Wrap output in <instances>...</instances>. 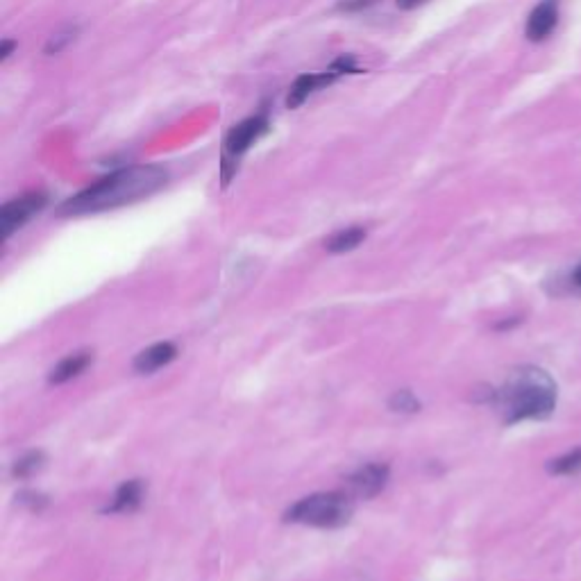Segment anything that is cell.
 <instances>
[{
  "mask_svg": "<svg viewBox=\"0 0 581 581\" xmlns=\"http://www.w3.org/2000/svg\"><path fill=\"white\" fill-rule=\"evenodd\" d=\"M169 180L161 166H130L121 169L116 173L107 175L100 182L91 184L89 189L80 191L70 200L61 205L60 214L64 216H82V214H98V211L116 209V207L132 205L143 198L152 196L160 191Z\"/></svg>",
  "mask_w": 581,
  "mask_h": 581,
  "instance_id": "obj_1",
  "label": "cell"
},
{
  "mask_svg": "<svg viewBox=\"0 0 581 581\" xmlns=\"http://www.w3.org/2000/svg\"><path fill=\"white\" fill-rule=\"evenodd\" d=\"M506 425L522 420H545L557 409V384L536 366H521L509 373L504 384L491 393Z\"/></svg>",
  "mask_w": 581,
  "mask_h": 581,
  "instance_id": "obj_2",
  "label": "cell"
},
{
  "mask_svg": "<svg viewBox=\"0 0 581 581\" xmlns=\"http://www.w3.org/2000/svg\"><path fill=\"white\" fill-rule=\"evenodd\" d=\"M352 513H355V504H352L350 493L329 491V493H314L296 504L290 506L284 513V522H293V525H309L320 527V530H337L350 522Z\"/></svg>",
  "mask_w": 581,
  "mask_h": 581,
  "instance_id": "obj_3",
  "label": "cell"
},
{
  "mask_svg": "<svg viewBox=\"0 0 581 581\" xmlns=\"http://www.w3.org/2000/svg\"><path fill=\"white\" fill-rule=\"evenodd\" d=\"M268 132V118L266 116H250L241 121L230 130L226 139V155H223V184L230 182L232 171L236 169L239 157L248 151L254 141L262 139Z\"/></svg>",
  "mask_w": 581,
  "mask_h": 581,
  "instance_id": "obj_4",
  "label": "cell"
},
{
  "mask_svg": "<svg viewBox=\"0 0 581 581\" xmlns=\"http://www.w3.org/2000/svg\"><path fill=\"white\" fill-rule=\"evenodd\" d=\"M46 193L32 191L3 205V209H0V235H3V239L7 241L16 230H21L32 216H37L46 207Z\"/></svg>",
  "mask_w": 581,
  "mask_h": 581,
  "instance_id": "obj_5",
  "label": "cell"
},
{
  "mask_svg": "<svg viewBox=\"0 0 581 581\" xmlns=\"http://www.w3.org/2000/svg\"><path fill=\"white\" fill-rule=\"evenodd\" d=\"M386 482H389V466L366 464L347 477V493L359 500H371V497L380 495Z\"/></svg>",
  "mask_w": 581,
  "mask_h": 581,
  "instance_id": "obj_6",
  "label": "cell"
},
{
  "mask_svg": "<svg viewBox=\"0 0 581 581\" xmlns=\"http://www.w3.org/2000/svg\"><path fill=\"white\" fill-rule=\"evenodd\" d=\"M558 23V0H543L531 10L525 34L530 42H543Z\"/></svg>",
  "mask_w": 581,
  "mask_h": 581,
  "instance_id": "obj_7",
  "label": "cell"
},
{
  "mask_svg": "<svg viewBox=\"0 0 581 581\" xmlns=\"http://www.w3.org/2000/svg\"><path fill=\"white\" fill-rule=\"evenodd\" d=\"M341 76L337 69L332 66V70L329 73H307V76H300L296 82H293V87H290L289 91V98H286V105H289V109H296L300 107L302 103H305L307 98H309L314 91H318L320 87H327L332 85L337 78Z\"/></svg>",
  "mask_w": 581,
  "mask_h": 581,
  "instance_id": "obj_8",
  "label": "cell"
},
{
  "mask_svg": "<svg viewBox=\"0 0 581 581\" xmlns=\"http://www.w3.org/2000/svg\"><path fill=\"white\" fill-rule=\"evenodd\" d=\"M175 356H178V347H175L173 343H155V346L145 347V350H141L139 355L134 356V371L148 375V373H155L160 371V368H164Z\"/></svg>",
  "mask_w": 581,
  "mask_h": 581,
  "instance_id": "obj_9",
  "label": "cell"
},
{
  "mask_svg": "<svg viewBox=\"0 0 581 581\" xmlns=\"http://www.w3.org/2000/svg\"><path fill=\"white\" fill-rule=\"evenodd\" d=\"M91 361H94V355L91 352H76V355H69L66 359H61L55 368L48 375V382L51 384H64V382L73 380L80 373H85L87 368L91 366Z\"/></svg>",
  "mask_w": 581,
  "mask_h": 581,
  "instance_id": "obj_10",
  "label": "cell"
},
{
  "mask_svg": "<svg viewBox=\"0 0 581 581\" xmlns=\"http://www.w3.org/2000/svg\"><path fill=\"white\" fill-rule=\"evenodd\" d=\"M141 500H143V482H141V479H130V482H125L118 486L112 504H109L105 512L107 513H130L141 504Z\"/></svg>",
  "mask_w": 581,
  "mask_h": 581,
  "instance_id": "obj_11",
  "label": "cell"
},
{
  "mask_svg": "<svg viewBox=\"0 0 581 581\" xmlns=\"http://www.w3.org/2000/svg\"><path fill=\"white\" fill-rule=\"evenodd\" d=\"M366 239V230L364 227H347V230H341L337 232V235L329 236L327 241H325V248L329 250V253H350V250H355L356 245H361V241Z\"/></svg>",
  "mask_w": 581,
  "mask_h": 581,
  "instance_id": "obj_12",
  "label": "cell"
},
{
  "mask_svg": "<svg viewBox=\"0 0 581 581\" xmlns=\"http://www.w3.org/2000/svg\"><path fill=\"white\" fill-rule=\"evenodd\" d=\"M548 473L552 475H576L581 473V447L567 452V455L558 456V459L549 461Z\"/></svg>",
  "mask_w": 581,
  "mask_h": 581,
  "instance_id": "obj_13",
  "label": "cell"
},
{
  "mask_svg": "<svg viewBox=\"0 0 581 581\" xmlns=\"http://www.w3.org/2000/svg\"><path fill=\"white\" fill-rule=\"evenodd\" d=\"M43 461H46L43 452H28V455L21 456V459L16 461L14 468H12V475H14V477H21V479L30 477V475H34L39 468H42Z\"/></svg>",
  "mask_w": 581,
  "mask_h": 581,
  "instance_id": "obj_14",
  "label": "cell"
},
{
  "mask_svg": "<svg viewBox=\"0 0 581 581\" xmlns=\"http://www.w3.org/2000/svg\"><path fill=\"white\" fill-rule=\"evenodd\" d=\"M389 407L393 409V411L416 413V411H420V400H418L409 389H402V391H395V393L391 395Z\"/></svg>",
  "mask_w": 581,
  "mask_h": 581,
  "instance_id": "obj_15",
  "label": "cell"
},
{
  "mask_svg": "<svg viewBox=\"0 0 581 581\" xmlns=\"http://www.w3.org/2000/svg\"><path fill=\"white\" fill-rule=\"evenodd\" d=\"M76 34H78V28H66V30H61V32H57L55 37H52L51 42H48V46H46L48 55L64 51V48L69 46V43L73 42V39H76Z\"/></svg>",
  "mask_w": 581,
  "mask_h": 581,
  "instance_id": "obj_16",
  "label": "cell"
},
{
  "mask_svg": "<svg viewBox=\"0 0 581 581\" xmlns=\"http://www.w3.org/2000/svg\"><path fill=\"white\" fill-rule=\"evenodd\" d=\"M377 0H341L338 3V10L346 12H356V10H366V7L375 5Z\"/></svg>",
  "mask_w": 581,
  "mask_h": 581,
  "instance_id": "obj_17",
  "label": "cell"
},
{
  "mask_svg": "<svg viewBox=\"0 0 581 581\" xmlns=\"http://www.w3.org/2000/svg\"><path fill=\"white\" fill-rule=\"evenodd\" d=\"M14 48H16V43L10 42V39H5V42H3V48H0V60L5 61L7 57L12 55V51H14Z\"/></svg>",
  "mask_w": 581,
  "mask_h": 581,
  "instance_id": "obj_18",
  "label": "cell"
},
{
  "mask_svg": "<svg viewBox=\"0 0 581 581\" xmlns=\"http://www.w3.org/2000/svg\"><path fill=\"white\" fill-rule=\"evenodd\" d=\"M395 3H398V7H402V10H416L418 5H422L427 0H395Z\"/></svg>",
  "mask_w": 581,
  "mask_h": 581,
  "instance_id": "obj_19",
  "label": "cell"
},
{
  "mask_svg": "<svg viewBox=\"0 0 581 581\" xmlns=\"http://www.w3.org/2000/svg\"><path fill=\"white\" fill-rule=\"evenodd\" d=\"M575 281L581 286V263H579V266H576V271H575Z\"/></svg>",
  "mask_w": 581,
  "mask_h": 581,
  "instance_id": "obj_20",
  "label": "cell"
}]
</instances>
